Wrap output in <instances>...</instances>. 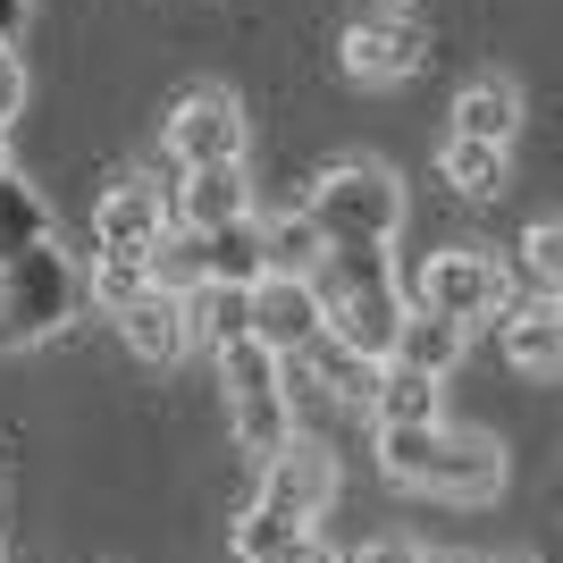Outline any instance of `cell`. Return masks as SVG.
<instances>
[{
	"instance_id": "cell-4",
	"label": "cell",
	"mask_w": 563,
	"mask_h": 563,
	"mask_svg": "<svg viewBox=\"0 0 563 563\" xmlns=\"http://www.w3.org/2000/svg\"><path fill=\"white\" fill-rule=\"evenodd\" d=\"M85 311V261L59 253V235L0 261V345H43Z\"/></svg>"
},
{
	"instance_id": "cell-33",
	"label": "cell",
	"mask_w": 563,
	"mask_h": 563,
	"mask_svg": "<svg viewBox=\"0 0 563 563\" xmlns=\"http://www.w3.org/2000/svg\"><path fill=\"white\" fill-rule=\"evenodd\" d=\"M387 9H412V0H387Z\"/></svg>"
},
{
	"instance_id": "cell-11",
	"label": "cell",
	"mask_w": 563,
	"mask_h": 563,
	"mask_svg": "<svg viewBox=\"0 0 563 563\" xmlns=\"http://www.w3.org/2000/svg\"><path fill=\"white\" fill-rule=\"evenodd\" d=\"M118 336H126V353H135V362L177 371V362L202 345V329H194V295H161V286H143L135 303L118 311Z\"/></svg>"
},
{
	"instance_id": "cell-5",
	"label": "cell",
	"mask_w": 563,
	"mask_h": 563,
	"mask_svg": "<svg viewBox=\"0 0 563 563\" xmlns=\"http://www.w3.org/2000/svg\"><path fill=\"white\" fill-rule=\"evenodd\" d=\"M404 295H412V311H438L454 329H479V320L514 311V269L488 244H438V253H421V269H412Z\"/></svg>"
},
{
	"instance_id": "cell-22",
	"label": "cell",
	"mask_w": 563,
	"mask_h": 563,
	"mask_svg": "<svg viewBox=\"0 0 563 563\" xmlns=\"http://www.w3.org/2000/svg\"><path fill=\"white\" fill-rule=\"evenodd\" d=\"M261 253H269V278H311L329 235L311 228V211H278V219H261Z\"/></svg>"
},
{
	"instance_id": "cell-17",
	"label": "cell",
	"mask_w": 563,
	"mask_h": 563,
	"mask_svg": "<svg viewBox=\"0 0 563 563\" xmlns=\"http://www.w3.org/2000/svg\"><path fill=\"white\" fill-rule=\"evenodd\" d=\"M269 278V253H261V219L244 228H211L202 235V295H253Z\"/></svg>"
},
{
	"instance_id": "cell-10",
	"label": "cell",
	"mask_w": 563,
	"mask_h": 563,
	"mask_svg": "<svg viewBox=\"0 0 563 563\" xmlns=\"http://www.w3.org/2000/svg\"><path fill=\"white\" fill-rule=\"evenodd\" d=\"M421 59H429L421 25L396 18V9H371V18H353L345 34H336V68H345L353 85H404Z\"/></svg>"
},
{
	"instance_id": "cell-3",
	"label": "cell",
	"mask_w": 563,
	"mask_h": 563,
	"mask_svg": "<svg viewBox=\"0 0 563 563\" xmlns=\"http://www.w3.org/2000/svg\"><path fill=\"white\" fill-rule=\"evenodd\" d=\"M219 387H228V421H235V446L269 463V454L295 446V371H286L278 345H261V336H235L219 345Z\"/></svg>"
},
{
	"instance_id": "cell-30",
	"label": "cell",
	"mask_w": 563,
	"mask_h": 563,
	"mask_svg": "<svg viewBox=\"0 0 563 563\" xmlns=\"http://www.w3.org/2000/svg\"><path fill=\"white\" fill-rule=\"evenodd\" d=\"M0 177H18V168H9V135H0Z\"/></svg>"
},
{
	"instance_id": "cell-34",
	"label": "cell",
	"mask_w": 563,
	"mask_h": 563,
	"mask_svg": "<svg viewBox=\"0 0 563 563\" xmlns=\"http://www.w3.org/2000/svg\"><path fill=\"white\" fill-rule=\"evenodd\" d=\"M555 311H563V303H555Z\"/></svg>"
},
{
	"instance_id": "cell-26",
	"label": "cell",
	"mask_w": 563,
	"mask_h": 563,
	"mask_svg": "<svg viewBox=\"0 0 563 563\" xmlns=\"http://www.w3.org/2000/svg\"><path fill=\"white\" fill-rule=\"evenodd\" d=\"M25 110V59L9 43H0V135H9V118Z\"/></svg>"
},
{
	"instance_id": "cell-1",
	"label": "cell",
	"mask_w": 563,
	"mask_h": 563,
	"mask_svg": "<svg viewBox=\"0 0 563 563\" xmlns=\"http://www.w3.org/2000/svg\"><path fill=\"white\" fill-rule=\"evenodd\" d=\"M311 295H320V320H329L336 345H353L362 362H396V336L412 320V295H404L387 244H329L311 261Z\"/></svg>"
},
{
	"instance_id": "cell-12",
	"label": "cell",
	"mask_w": 563,
	"mask_h": 563,
	"mask_svg": "<svg viewBox=\"0 0 563 563\" xmlns=\"http://www.w3.org/2000/svg\"><path fill=\"white\" fill-rule=\"evenodd\" d=\"M168 219L194 235H211V228H244L253 211V177H244V161L235 168H177V194H168Z\"/></svg>"
},
{
	"instance_id": "cell-32",
	"label": "cell",
	"mask_w": 563,
	"mask_h": 563,
	"mask_svg": "<svg viewBox=\"0 0 563 563\" xmlns=\"http://www.w3.org/2000/svg\"><path fill=\"white\" fill-rule=\"evenodd\" d=\"M429 563H479V555H429Z\"/></svg>"
},
{
	"instance_id": "cell-7",
	"label": "cell",
	"mask_w": 563,
	"mask_h": 563,
	"mask_svg": "<svg viewBox=\"0 0 563 563\" xmlns=\"http://www.w3.org/2000/svg\"><path fill=\"white\" fill-rule=\"evenodd\" d=\"M168 161L177 168H235L244 161V143H253V118L228 85H194V93L168 101Z\"/></svg>"
},
{
	"instance_id": "cell-31",
	"label": "cell",
	"mask_w": 563,
	"mask_h": 563,
	"mask_svg": "<svg viewBox=\"0 0 563 563\" xmlns=\"http://www.w3.org/2000/svg\"><path fill=\"white\" fill-rule=\"evenodd\" d=\"M479 563H530V555H479Z\"/></svg>"
},
{
	"instance_id": "cell-14",
	"label": "cell",
	"mask_w": 563,
	"mask_h": 563,
	"mask_svg": "<svg viewBox=\"0 0 563 563\" xmlns=\"http://www.w3.org/2000/svg\"><path fill=\"white\" fill-rule=\"evenodd\" d=\"M286 371H295V378H311V387H320L329 404H345V412H371V404H378V362H362L353 345H336L329 329L311 336V345L295 353Z\"/></svg>"
},
{
	"instance_id": "cell-28",
	"label": "cell",
	"mask_w": 563,
	"mask_h": 563,
	"mask_svg": "<svg viewBox=\"0 0 563 563\" xmlns=\"http://www.w3.org/2000/svg\"><path fill=\"white\" fill-rule=\"evenodd\" d=\"M269 563H345V555H336V547L320 539V530H303V539H286V547H278Z\"/></svg>"
},
{
	"instance_id": "cell-15",
	"label": "cell",
	"mask_w": 563,
	"mask_h": 563,
	"mask_svg": "<svg viewBox=\"0 0 563 563\" xmlns=\"http://www.w3.org/2000/svg\"><path fill=\"white\" fill-rule=\"evenodd\" d=\"M496 345H505V362L521 378H563V311L530 295V303H514L496 320Z\"/></svg>"
},
{
	"instance_id": "cell-8",
	"label": "cell",
	"mask_w": 563,
	"mask_h": 563,
	"mask_svg": "<svg viewBox=\"0 0 563 563\" xmlns=\"http://www.w3.org/2000/svg\"><path fill=\"white\" fill-rule=\"evenodd\" d=\"M168 228H177L168 219V186H152V177H110L93 194V253H110V261H143L152 269Z\"/></svg>"
},
{
	"instance_id": "cell-2",
	"label": "cell",
	"mask_w": 563,
	"mask_h": 563,
	"mask_svg": "<svg viewBox=\"0 0 563 563\" xmlns=\"http://www.w3.org/2000/svg\"><path fill=\"white\" fill-rule=\"evenodd\" d=\"M378 471L412 496H446V505H488L505 488V446L488 429H454V421H429V429H378Z\"/></svg>"
},
{
	"instance_id": "cell-27",
	"label": "cell",
	"mask_w": 563,
	"mask_h": 563,
	"mask_svg": "<svg viewBox=\"0 0 563 563\" xmlns=\"http://www.w3.org/2000/svg\"><path fill=\"white\" fill-rule=\"evenodd\" d=\"M345 563H429V547H412V539H362Z\"/></svg>"
},
{
	"instance_id": "cell-29",
	"label": "cell",
	"mask_w": 563,
	"mask_h": 563,
	"mask_svg": "<svg viewBox=\"0 0 563 563\" xmlns=\"http://www.w3.org/2000/svg\"><path fill=\"white\" fill-rule=\"evenodd\" d=\"M25 9H34V0H0V43H18V25H25Z\"/></svg>"
},
{
	"instance_id": "cell-23",
	"label": "cell",
	"mask_w": 563,
	"mask_h": 563,
	"mask_svg": "<svg viewBox=\"0 0 563 563\" xmlns=\"http://www.w3.org/2000/svg\"><path fill=\"white\" fill-rule=\"evenodd\" d=\"M51 235V202L25 177H0V261L9 253H25V244H43Z\"/></svg>"
},
{
	"instance_id": "cell-9",
	"label": "cell",
	"mask_w": 563,
	"mask_h": 563,
	"mask_svg": "<svg viewBox=\"0 0 563 563\" xmlns=\"http://www.w3.org/2000/svg\"><path fill=\"white\" fill-rule=\"evenodd\" d=\"M336 488H345V471H336L329 438H311V429H295V446L261 463V505L286 514L295 530H320V514L336 505Z\"/></svg>"
},
{
	"instance_id": "cell-13",
	"label": "cell",
	"mask_w": 563,
	"mask_h": 563,
	"mask_svg": "<svg viewBox=\"0 0 563 563\" xmlns=\"http://www.w3.org/2000/svg\"><path fill=\"white\" fill-rule=\"evenodd\" d=\"M320 329H329V320H320L311 278H261V286H253V336H261V345H278L286 362H295Z\"/></svg>"
},
{
	"instance_id": "cell-6",
	"label": "cell",
	"mask_w": 563,
	"mask_h": 563,
	"mask_svg": "<svg viewBox=\"0 0 563 563\" xmlns=\"http://www.w3.org/2000/svg\"><path fill=\"white\" fill-rule=\"evenodd\" d=\"M311 228L329 235V244H396L404 228V177L387 161H336L320 168V186H311Z\"/></svg>"
},
{
	"instance_id": "cell-20",
	"label": "cell",
	"mask_w": 563,
	"mask_h": 563,
	"mask_svg": "<svg viewBox=\"0 0 563 563\" xmlns=\"http://www.w3.org/2000/svg\"><path fill=\"white\" fill-rule=\"evenodd\" d=\"M463 345H471V329H454V320H438V311H412L404 336H396V362L421 371V378H446L454 362H463Z\"/></svg>"
},
{
	"instance_id": "cell-25",
	"label": "cell",
	"mask_w": 563,
	"mask_h": 563,
	"mask_svg": "<svg viewBox=\"0 0 563 563\" xmlns=\"http://www.w3.org/2000/svg\"><path fill=\"white\" fill-rule=\"evenodd\" d=\"M152 286L161 295H202V235L194 228H168V244L152 253Z\"/></svg>"
},
{
	"instance_id": "cell-16",
	"label": "cell",
	"mask_w": 563,
	"mask_h": 563,
	"mask_svg": "<svg viewBox=\"0 0 563 563\" xmlns=\"http://www.w3.org/2000/svg\"><path fill=\"white\" fill-rule=\"evenodd\" d=\"M446 135H471V143L514 152V135H521V85H514V76H471L463 93H454V126H446Z\"/></svg>"
},
{
	"instance_id": "cell-19",
	"label": "cell",
	"mask_w": 563,
	"mask_h": 563,
	"mask_svg": "<svg viewBox=\"0 0 563 563\" xmlns=\"http://www.w3.org/2000/svg\"><path fill=\"white\" fill-rule=\"evenodd\" d=\"M438 177H446L463 202H496V194L514 186V152L471 143V135H446V143H438Z\"/></svg>"
},
{
	"instance_id": "cell-18",
	"label": "cell",
	"mask_w": 563,
	"mask_h": 563,
	"mask_svg": "<svg viewBox=\"0 0 563 563\" xmlns=\"http://www.w3.org/2000/svg\"><path fill=\"white\" fill-rule=\"evenodd\" d=\"M446 378H421V371H404V362H387L378 371V404H371V429H429V421H446V396H438Z\"/></svg>"
},
{
	"instance_id": "cell-21",
	"label": "cell",
	"mask_w": 563,
	"mask_h": 563,
	"mask_svg": "<svg viewBox=\"0 0 563 563\" xmlns=\"http://www.w3.org/2000/svg\"><path fill=\"white\" fill-rule=\"evenodd\" d=\"M514 269H521V286H530L539 303H563V211H547V219H530V228H521Z\"/></svg>"
},
{
	"instance_id": "cell-24",
	"label": "cell",
	"mask_w": 563,
	"mask_h": 563,
	"mask_svg": "<svg viewBox=\"0 0 563 563\" xmlns=\"http://www.w3.org/2000/svg\"><path fill=\"white\" fill-rule=\"evenodd\" d=\"M143 286H152V269H143V261H110V253H93V261H85V303H93V311H110V320H118L126 303H135Z\"/></svg>"
}]
</instances>
